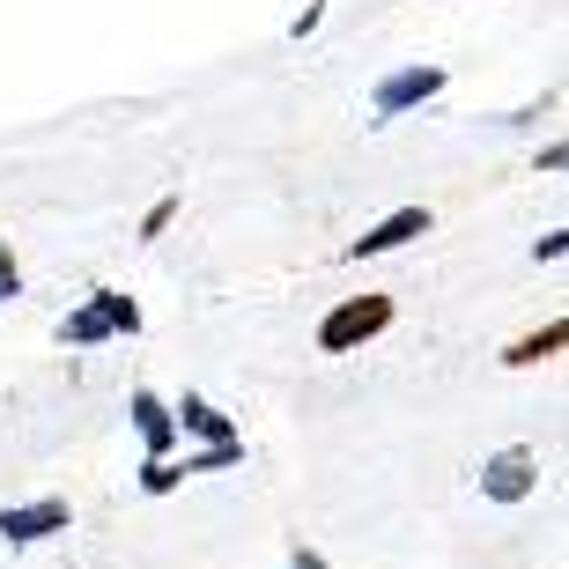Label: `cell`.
<instances>
[{
  "mask_svg": "<svg viewBox=\"0 0 569 569\" xmlns=\"http://www.w3.org/2000/svg\"><path fill=\"white\" fill-rule=\"evenodd\" d=\"M562 252H569V230H548L540 244H532V259H562Z\"/></svg>",
  "mask_w": 569,
  "mask_h": 569,
  "instance_id": "obj_15",
  "label": "cell"
},
{
  "mask_svg": "<svg viewBox=\"0 0 569 569\" xmlns=\"http://www.w3.org/2000/svg\"><path fill=\"white\" fill-rule=\"evenodd\" d=\"M296 569H333V562H326V555H296Z\"/></svg>",
  "mask_w": 569,
  "mask_h": 569,
  "instance_id": "obj_16",
  "label": "cell"
},
{
  "mask_svg": "<svg viewBox=\"0 0 569 569\" xmlns=\"http://www.w3.org/2000/svg\"><path fill=\"white\" fill-rule=\"evenodd\" d=\"M244 459V443H208V451H186L178 459V473H222V466Z\"/></svg>",
  "mask_w": 569,
  "mask_h": 569,
  "instance_id": "obj_11",
  "label": "cell"
},
{
  "mask_svg": "<svg viewBox=\"0 0 569 569\" xmlns=\"http://www.w3.org/2000/svg\"><path fill=\"white\" fill-rule=\"evenodd\" d=\"M178 481H186V473H178V459H148L141 466V488H148V496H170Z\"/></svg>",
  "mask_w": 569,
  "mask_h": 569,
  "instance_id": "obj_12",
  "label": "cell"
},
{
  "mask_svg": "<svg viewBox=\"0 0 569 569\" xmlns=\"http://www.w3.org/2000/svg\"><path fill=\"white\" fill-rule=\"evenodd\" d=\"M392 326V296H348L318 318V356H356Z\"/></svg>",
  "mask_w": 569,
  "mask_h": 569,
  "instance_id": "obj_1",
  "label": "cell"
},
{
  "mask_svg": "<svg viewBox=\"0 0 569 569\" xmlns=\"http://www.w3.org/2000/svg\"><path fill=\"white\" fill-rule=\"evenodd\" d=\"M443 67H400V74H385L378 89H370V127H385V119H407L415 104H429V97H443Z\"/></svg>",
  "mask_w": 569,
  "mask_h": 569,
  "instance_id": "obj_2",
  "label": "cell"
},
{
  "mask_svg": "<svg viewBox=\"0 0 569 569\" xmlns=\"http://www.w3.org/2000/svg\"><path fill=\"white\" fill-rule=\"evenodd\" d=\"M67 526H74L67 496H38V503H8V510H0V540H8V548L52 540V532H67Z\"/></svg>",
  "mask_w": 569,
  "mask_h": 569,
  "instance_id": "obj_3",
  "label": "cell"
},
{
  "mask_svg": "<svg viewBox=\"0 0 569 569\" xmlns=\"http://www.w3.org/2000/svg\"><path fill=\"white\" fill-rule=\"evenodd\" d=\"M60 340H67V348H104V340H119V333H111L104 318H97V303H82V311H67V318H60Z\"/></svg>",
  "mask_w": 569,
  "mask_h": 569,
  "instance_id": "obj_10",
  "label": "cell"
},
{
  "mask_svg": "<svg viewBox=\"0 0 569 569\" xmlns=\"http://www.w3.org/2000/svg\"><path fill=\"white\" fill-rule=\"evenodd\" d=\"M415 237H429V208H400V214H385L378 230H362L356 244H348V259H385V252H400V244H415Z\"/></svg>",
  "mask_w": 569,
  "mask_h": 569,
  "instance_id": "obj_5",
  "label": "cell"
},
{
  "mask_svg": "<svg viewBox=\"0 0 569 569\" xmlns=\"http://www.w3.org/2000/svg\"><path fill=\"white\" fill-rule=\"evenodd\" d=\"M127 415H133V429H141V443H148V459H170L178 451V422H170V400H156V392H133L127 400Z\"/></svg>",
  "mask_w": 569,
  "mask_h": 569,
  "instance_id": "obj_7",
  "label": "cell"
},
{
  "mask_svg": "<svg viewBox=\"0 0 569 569\" xmlns=\"http://www.w3.org/2000/svg\"><path fill=\"white\" fill-rule=\"evenodd\" d=\"M8 296H22V267H16V252L0 244V303H8Z\"/></svg>",
  "mask_w": 569,
  "mask_h": 569,
  "instance_id": "obj_13",
  "label": "cell"
},
{
  "mask_svg": "<svg viewBox=\"0 0 569 569\" xmlns=\"http://www.w3.org/2000/svg\"><path fill=\"white\" fill-rule=\"evenodd\" d=\"M562 340H569V318H548V326H540V333L510 340V348H503V362H510V370H532V362L562 356Z\"/></svg>",
  "mask_w": 569,
  "mask_h": 569,
  "instance_id": "obj_8",
  "label": "cell"
},
{
  "mask_svg": "<svg viewBox=\"0 0 569 569\" xmlns=\"http://www.w3.org/2000/svg\"><path fill=\"white\" fill-rule=\"evenodd\" d=\"M89 303H97V318H104L111 333H141V303H133V296H119V289H89Z\"/></svg>",
  "mask_w": 569,
  "mask_h": 569,
  "instance_id": "obj_9",
  "label": "cell"
},
{
  "mask_svg": "<svg viewBox=\"0 0 569 569\" xmlns=\"http://www.w3.org/2000/svg\"><path fill=\"white\" fill-rule=\"evenodd\" d=\"M532 488H540V459H532L526 443H510V451H496V459L481 466V496L488 503H526Z\"/></svg>",
  "mask_w": 569,
  "mask_h": 569,
  "instance_id": "obj_4",
  "label": "cell"
},
{
  "mask_svg": "<svg viewBox=\"0 0 569 569\" xmlns=\"http://www.w3.org/2000/svg\"><path fill=\"white\" fill-rule=\"evenodd\" d=\"M170 422H178V437H200V451H208V443H244L230 415H222L214 400H200V392H186V400L170 407Z\"/></svg>",
  "mask_w": 569,
  "mask_h": 569,
  "instance_id": "obj_6",
  "label": "cell"
},
{
  "mask_svg": "<svg viewBox=\"0 0 569 569\" xmlns=\"http://www.w3.org/2000/svg\"><path fill=\"white\" fill-rule=\"evenodd\" d=\"M170 214H178V200H156V208H148V222H141V237H163Z\"/></svg>",
  "mask_w": 569,
  "mask_h": 569,
  "instance_id": "obj_14",
  "label": "cell"
}]
</instances>
